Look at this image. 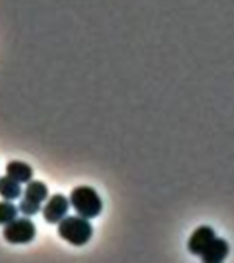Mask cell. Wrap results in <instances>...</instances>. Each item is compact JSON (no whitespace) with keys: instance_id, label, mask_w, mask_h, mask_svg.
Returning <instances> with one entry per match:
<instances>
[{"instance_id":"cell-9","label":"cell","mask_w":234,"mask_h":263,"mask_svg":"<svg viewBox=\"0 0 234 263\" xmlns=\"http://www.w3.org/2000/svg\"><path fill=\"white\" fill-rule=\"evenodd\" d=\"M22 188L18 181L12 180L11 177H0V196L4 200H15L21 196Z\"/></svg>"},{"instance_id":"cell-7","label":"cell","mask_w":234,"mask_h":263,"mask_svg":"<svg viewBox=\"0 0 234 263\" xmlns=\"http://www.w3.org/2000/svg\"><path fill=\"white\" fill-rule=\"evenodd\" d=\"M6 174L11 177L12 180L18 181L20 184H28L33 178V168L30 164L21 162V160H11L6 166Z\"/></svg>"},{"instance_id":"cell-11","label":"cell","mask_w":234,"mask_h":263,"mask_svg":"<svg viewBox=\"0 0 234 263\" xmlns=\"http://www.w3.org/2000/svg\"><path fill=\"white\" fill-rule=\"evenodd\" d=\"M18 210H20L24 215H26V217H30V215H36V214L40 211L41 204L34 203V201L32 200H28V199H25L24 197V199L20 201Z\"/></svg>"},{"instance_id":"cell-5","label":"cell","mask_w":234,"mask_h":263,"mask_svg":"<svg viewBox=\"0 0 234 263\" xmlns=\"http://www.w3.org/2000/svg\"><path fill=\"white\" fill-rule=\"evenodd\" d=\"M215 236V230L208 225L199 226L188 240V250L190 254L200 256L207 247L209 246V242L212 241Z\"/></svg>"},{"instance_id":"cell-4","label":"cell","mask_w":234,"mask_h":263,"mask_svg":"<svg viewBox=\"0 0 234 263\" xmlns=\"http://www.w3.org/2000/svg\"><path fill=\"white\" fill-rule=\"evenodd\" d=\"M69 207V199L62 193H55L47 199V203L43 207V217L48 223H59V221L67 215Z\"/></svg>"},{"instance_id":"cell-10","label":"cell","mask_w":234,"mask_h":263,"mask_svg":"<svg viewBox=\"0 0 234 263\" xmlns=\"http://www.w3.org/2000/svg\"><path fill=\"white\" fill-rule=\"evenodd\" d=\"M18 207L12 204L11 200L0 201V225H7L18 215Z\"/></svg>"},{"instance_id":"cell-3","label":"cell","mask_w":234,"mask_h":263,"mask_svg":"<svg viewBox=\"0 0 234 263\" xmlns=\"http://www.w3.org/2000/svg\"><path fill=\"white\" fill-rule=\"evenodd\" d=\"M3 237L11 244H28L36 237V225L28 218H15L4 225Z\"/></svg>"},{"instance_id":"cell-2","label":"cell","mask_w":234,"mask_h":263,"mask_svg":"<svg viewBox=\"0 0 234 263\" xmlns=\"http://www.w3.org/2000/svg\"><path fill=\"white\" fill-rule=\"evenodd\" d=\"M57 233L70 244L81 247L92 238L93 226L88 221V218H84L81 215H70L59 221Z\"/></svg>"},{"instance_id":"cell-1","label":"cell","mask_w":234,"mask_h":263,"mask_svg":"<svg viewBox=\"0 0 234 263\" xmlns=\"http://www.w3.org/2000/svg\"><path fill=\"white\" fill-rule=\"evenodd\" d=\"M70 205L75 210L78 215L92 219L100 215L103 210V201L100 195L92 186L81 185L74 188L70 193Z\"/></svg>"},{"instance_id":"cell-8","label":"cell","mask_w":234,"mask_h":263,"mask_svg":"<svg viewBox=\"0 0 234 263\" xmlns=\"http://www.w3.org/2000/svg\"><path fill=\"white\" fill-rule=\"evenodd\" d=\"M24 197L41 204L43 201L48 199V186L41 181L30 180L24 191Z\"/></svg>"},{"instance_id":"cell-6","label":"cell","mask_w":234,"mask_h":263,"mask_svg":"<svg viewBox=\"0 0 234 263\" xmlns=\"http://www.w3.org/2000/svg\"><path fill=\"white\" fill-rule=\"evenodd\" d=\"M229 251V242L226 241L225 238L215 237L205 248L204 252L200 255V258L204 263H221L227 258Z\"/></svg>"}]
</instances>
